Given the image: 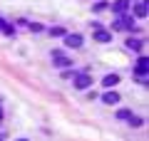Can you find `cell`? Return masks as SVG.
<instances>
[{"label":"cell","mask_w":149,"mask_h":141,"mask_svg":"<svg viewBox=\"0 0 149 141\" xmlns=\"http://www.w3.org/2000/svg\"><path fill=\"white\" fill-rule=\"evenodd\" d=\"M134 17L132 15H127V12H124V15H117L114 17V22H112V30L114 32H119V30H134Z\"/></svg>","instance_id":"1"},{"label":"cell","mask_w":149,"mask_h":141,"mask_svg":"<svg viewBox=\"0 0 149 141\" xmlns=\"http://www.w3.org/2000/svg\"><path fill=\"white\" fill-rule=\"evenodd\" d=\"M147 69H149V59L147 57H139L137 64H134V77H139L142 84H147Z\"/></svg>","instance_id":"2"},{"label":"cell","mask_w":149,"mask_h":141,"mask_svg":"<svg viewBox=\"0 0 149 141\" xmlns=\"http://www.w3.org/2000/svg\"><path fill=\"white\" fill-rule=\"evenodd\" d=\"M74 89H87V87H90V84H92V77H90V74H87V72H74Z\"/></svg>","instance_id":"3"},{"label":"cell","mask_w":149,"mask_h":141,"mask_svg":"<svg viewBox=\"0 0 149 141\" xmlns=\"http://www.w3.org/2000/svg\"><path fill=\"white\" fill-rule=\"evenodd\" d=\"M82 42H85V40H82L80 32H70V35H65V47H70V50H72V47H74V50L82 47Z\"/></svg>","instance_id":"4"},{"label":"cell","mask_w":149,"mask_h":141,"mask_svg":"<svg viewBox=\"0 0 149 141\" xmlns=\"http://www.w3.org/2000/svg\"><path fill=\"white\" fill-rule=\"evenodd\" d=\"M109 10L114 12V15H124V12L129 10V0H114L109 5Z\"/></svg>","instance_id":"5"},{"label":"cell","mask_w":149,"mask_h":141,"mask_svg":"<svg viewBox=\"0 0 149 141\" xmlns=\"http://www.w3.org/2000/svg\"><path fill=\"white\" fill-rule=\"evenodd\" d=\"M132 17H139V20H144V17H147V0H137V3H134Z\"/></svg>","instance_id":"6"},{"label":"cell","mask_w":149,"mask_h":141,"mask_svg":"<svg viewBox=\"0 0 149 141\" xmlns=\"http://www.w3.org/2000/svg\"><path fill=\"white\" fill-rule=\"evenodd\" d=\"M52 62H55V67L65 69V67H70V64H72V59H70V57H65L62 52H52Z\"/></svg>","instance_id":"7"},{"label":"cell","mask_w":149,"mask_h":141,"mask_svg":"<svg viewBox=\"0 0 149 141\" xmlns=\"http://www.w3.org/2000/svg\"><path fill=\"white\" fill-rule=\"evenodd\" d=\"M92 32H95V42H109V40H112V32H109V30L97 27V30H92Z\"/></svg>","instance_id":"8"},{"label":"cell","mask_w":149,"mask_h":141,"mask_svg":"<svg viewBox=\"0 0 149 141\" xmlns=\"http://www.w3.org/2000/svg\"><path fill=\"white\" fill-rule=\"evenodd\" d=\"M102 84H104L107 89H112V87H117V84H119V74H107V77L102 79Z\"/></svg>","instance_id":"9"},{"label":"cell","mask_w":149,"mask_h":141,"mask_svg":"<svg viewBox=\"0 0 149 141\" xmlns=\"http://www.w3.org/2000/svg\"><path fill=\"white\" fill-rule=\"evenodd\" d=\"M102 102H104V104H117L119 94L117 92H104V94H102Z\"/></svg>","instance_id":"10"},{"label":"cell","mask_w":149,"mask_h":141,"mask_svg":"<svg viewBox=\"0 0 149 141\" xmlns=\"http://www.w3.org/2000/svg\"><path fill=\"white\" fill-rule=\"evenodd\" d=\"M127 47H129V50H134V52H139V50H142V40H137V37H129V40H127Z\"/></svg>","instance_id":"11"},{"label":"cell","mask_w":149,"mask_h":141,"mask_svg":"<svg viewBox=\"0 0 149 141\" xmlns=\"http://www.w3.org/2000/svg\"><path fill=\"white\" fill-rule=\"evenodd\" d=\"M129 116H132V111H129V109H119L117 111V119L119 121H129Z\"/></svg>","instance_id":"12"},{"label":"cell","mask_w":149,"mask_h":141,"mask_svg":"<svg viewBox=\"0 0 149 141\" xmlns=\"http://www.w3.org/2000/svg\"><path fill=\"white\" fill-rule=\"evenodd\" d=\"M50 35H52V37H65L67 32H65L62 27H50Z\"/></svg>","instance_id":"13"},{"label":"cell","mask_w":149,"mask_h":141,"mask_svg":"<svg viewBox=\"0 0 149 141\" xmlns=\"http://www.w3.org/2000/svg\"><path fill=\"white\" fill-rule=\"evenodd\" d=\"M109 8V3H104V0H100V3H95V12H102Z\"/></svg>","instance_id":"14"},{"label":"cell","mask_w":149,"mask_h":141,"mask_svg":"<svg viewBox=\"0 0 149 141\" xmlns=\"http://www.w3.org/2000/svg\"><path fill=\"white\" fill-rule=\"evenodd\" d=\"M129 124H132V126H142L144 119H142V116H134V114H132V116H129Z\"/></svg>","instance_id":"15"},{"label":"cell","mask_w":149,"mask_h":141,"mask_svg":"<svg viewBox=\"0 0 149 141\" xmlns=\"http://www.w3.org/2000/svg\"><path fill=\"white\" fill-rule=\"evenodd\" d=\"M3 32H5V35H15V27H13V25H8V22H5V27H3Z\"/></svg>","instance_id":"16"},{"label":"cell","mask_w":149,"mask_h":141,"mask_svg":"<svg viewBox=\"0 0 149 141\" xmlns=\"http://www.w3.org/2000/svg\"><path fill=\"white\" fill-rule=\"evenodd\" d=\"M30 30H32V32H42V25H37V22H32V25H30Z\"/></svg>","instance_id":"17"},{"label":"cell","mask_w":149,"mask_h":141,"mask_svg":"<svg viewBox=\"0 0 149 141\" xmlns=\"http://www.w3.org/2000/svg\"><path fill=\"white\" fill-rule=\"evenodd\" d=\"M3 27H5V20H3V17H0V30H3Z\"/></svg>","instance_id":"18"},{"label":"cell","mask_w":149,"mask_h":141,"mask_svg":"<svg viewBox=\"0 0 149 141\" xmlns=\"http://www.w3.org/2000/svg\"><path fill=\"white\" fill-rule=\"evenodd\" d=\"M17 141H27V139H17Z\"/></svg>","instance_id":"19"},{"label":"cell","mask_w":149,"mask_h":141,"mask_svg":"<svg viewBox=\"0 0 149 141\" xmlns=\"http://www.w3.org/2000/svg\"><path fill=\"white\" fill-rule=\"evenodd\" d=\"M3 139H5V136H0V141H3Z\"/></svg>","instance_id":"20"},{"label":"cell","mask_w":149,"mask_h":141,"mask_svg":"<svg viewBox=\"0 0 149 141\" xmlns=\"http://www.w3.org/2000/svg\"><path fill=\"white\" fill-rule=\"evenodd\" d=\"M0 119H3V111H0Z\"/></svg>","instance_id":"21"}]
</instances>
